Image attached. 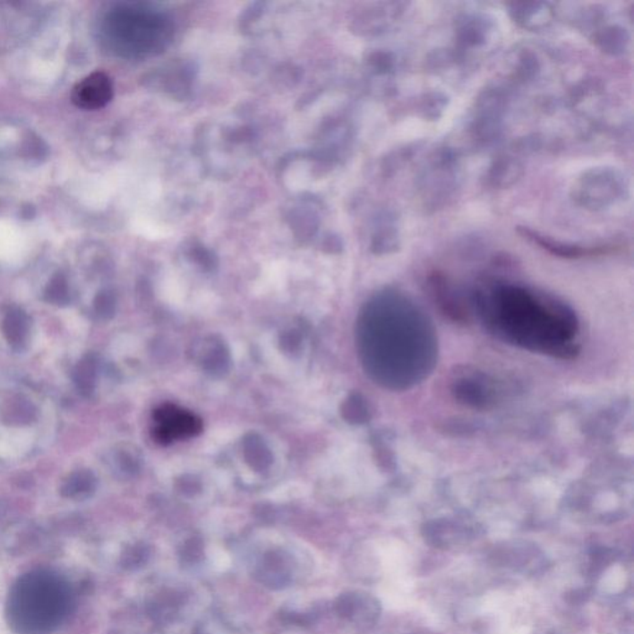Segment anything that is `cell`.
I'll return each mask as SVG.
<instances>
[{
    "label": "cell",
    "mask_w": 634,
    "mask_h": 634,
    "mask_svg": "<svg viewBox=\"0 0 634 634\" xmlns=\"http://www.w3.org/2000/svg\"><path fill=\"white\" fill-rule=\"evenodd\" d=\"M361 601V598L355 594L341 595L335 603L336 613L342 619L351 620L360 608Z\"/></svg>",
    "instance_id": "22"
},
{
    "label": "cell",
    "mask_w": 634,
    "mask_h": 634,
    "mask_svg": "<svg viewBox=\"0 0 634 634\" xmlns=\"http://www.w3.org/2000/svg\"><path fill=\"white\" fill-rule=\"evenodd\" d=\"M112 97V81L108 74L99 71L81 80L71 93L74 105L87 111L103 108L111 102Z\"/></svg>",
    "instance_id": "11"
},
{
    "label": "cell",
    "mask_w": 634,
    "mask_h": 634,
    "mask_svg": "<svg viewBox=\"0 0 634 634\" xmlns=\"http://www.w3.org/2000/svg\"><path fill=\"white\" fill-rule=\"evenodd\" d=\"M450 390L458 403L477 410L491 409L501 396L500 388L491 375L468 367L452 374Z\"/></svg>",
    "instance_id": "8"
},
{
    "label": "cell",
    "mask_w": 634,
    "mask_h": 634,
    "mask_svg": "<svg viewBox=\"0 0 634 634\" xmlns=\"http://www.w3.org/2000/svg\"><path fill=\"white\" fill-rule=\"evenodd\" d=\"M149 558H150V550L147 545L139 544L123 553L122 564L129 570H135L147 564Z\"/></svg>",
    "instance_id": "19"
},
{
    "label": "cell",
    "mask_w": 634,
    "mask_h": 634,
    "mask_svg": "<svg viewBox=\"0 0 634 634\" xmlns=\"http://www.w3.org/2000/svg\"><path fill=\"white\" fill-rule=\"evenodd\" d=\"M430 290L439 309L444 315L458 323L470 322L472 303L466 299L460 290L454 286L442 274L435 273L429 279Z\"/></svg>",
    "instance_id": "10"
},
{
    "label": "cell",
    "mask_w": 634,
    "mask_h": 634,
    "mask_svg": "<svg viewBox=\"0 0 634 634\" xmlns=\"http://www.w3.org/2000/svg\"><path fill=\"white\" fill-rule=\"evenodd\" d=\"M510 18L526 30L538 31L546 29L555 18L554 9L549 3H512L508 5Z\"/></svg>",
    "instance_id": "13"
},
{
    "label": "cell",
    "mask_w": 634,
    "mask_h": 634,
    "mask_svg": "<svg viewBox=\"0 0 634 634\" xmlns=\"http://www.w3.org/2000/svg\"><path fill=\"white\" fill-rule=\"evenodd\" d=\"M281 620L287 624L307 627L313 623L315 616L312 613H281Z\"/></svg>",
    "instance_id": "23"
},
{
    "label": "cell",
    "mask_w": 634,
    "mask_h": 634,
    "mask_svg": "<svg viewBox=\"0 0 634 634\" xmlns=\"http://www.w3.org/2000/svg\"><path fill=\"white\" fill-rule=\"evenodd\" d=\"M455 47L462 56H478L491 51L500 40V29L490 15L465 13L455 24Z\"/></svg>",
    "instance_id": "7"
},
{
    "label": "cell",
    "mask_w": 634,
    "mask_h": 634,
    "mask_svg": "<svg viewBox=\"0 0 634 634\" xmlns=\"http://www.w3.org/2000/svg\"><path fill=\"white\" fill-rule=\"evenodd\" d=\"M524 164L512 154H502L494 158L486 173L487 185L504 190L516 185L524 175Z\"/></svg>",
    "instance_id": "14"
},
{
    "label": "cell",
    "mask_w": 634,
    "mask_h": 634,
    "mask_svg": "<svg viewBox=\"0 0 634 634\" xmlns=\"http://www.w3.org/2000/svg\"><path fill=\"white\" fill-rule=\"evenodd\" d=\"M461 171L451 150H439L424 167L418 180L420 200L428 210L444 209L458 196Z\"/></svg>",
    "instance_id": "5"
},
{
    "label": "cell",
    "mask_w": 634,
    "mask_h": 634,
    "mask_svg": "<svg viewBox=\"0 0 634 634\" xmlns=\"http://www.w3.org/2000/svg\"><path fill=\"white\" fill-rule=\"evenodd\" d=\"M518 232L524 239L529 241L530 244L538 245V247L549 252L550 254L556 257L568 258V260H578V258L594 257V255H601L607 253L611 247L607 245H580L568 244V242L558 241V239L549 237V236L542 235L538 231L529 227H519Z\"/></svg>",
    "instance_id": "12"
},
{
    "label": "cell",
    "mask_w": 634,
    "mask_h": 634,
    "mask_svg": "<svg viewBox=\"0 0 634 634\" xmlns=\"http://www.w3.org/2000/svg\"><path fill=\"white\" fill-rule=\"evenodd\" d=\"M399 227L397 218L393 215H386L381 219L380 226L375 229L373 247L375 252L391 253L400 247Z\"/></svg>",
    "instance_id": "17"
},
{
    "label": "cell",
    "mask_w": 634,
    "mask_h": 634,
    "mask_svg": "<svg viewBox=\"0 0 634 634\" xmlns=\"http://www.w3.org/2000/svg\"><path fill=\"white\" fill-rule=\"evenodd\" d=\"M257 577L261 584L275 590L287 587L291 578L287 556L277 550L265 553Z\"/></svg>",
    "instance_id": "15"
},
{
    "label": "cell",
    "mask_w": 634,
    "mask_h": 634,
    "mask_svg": "<svg viewBox=\"0 0 634 634\" xmlns=\"http://www.w3.org/2000/svg\"><path fill=\"white\" fill-rule=\"evenodd\" d=\"M588 597H590V594H588L587 590H584V588H581V590H574L569 592V594H566V600H568L570 604L585 603V601H587Z\"/></svg>",
    "instance_id": "24"
},
{
    "label": "cell",
    "mask_w": 634,
    "mask_h": 634,
    "mask_svg": "<svg viewBox=\"0 0 634 634\" xmlns=\"http://www.w3.org/2000/svg\"><path fill=\"white\" fill-rule=\"evenodd\" d=\"M181 561L186 564H197L203 559L205 550H203V543L201 539L191 538L187 540L179 552Z\"/></svg>",
    "instance_id": "21"
},
{
    "label": "cell",
    "mask_w": 634,
    "mask_h": 634,
    "mask_svg": "<svg viewBox=\"0 0 634 634\" xmlns=\"http://www.w3.org/2000/svg\"><path fill=\"white\" fill-rule=\"evenodd\" d=\"M471 303L487 331L506 344L559 360L580 354L577 313L552 294L496 281L478 287Z\"/></svg>",
    "instance_id": "1"
},
{
    "label": "cell",
    "mask_w": 634,
    "mask_h": 634,
    "mask_svg": "<svg viewBox=\"0 0 634 634\" xmlns=\"http://www.w3.org/2000/svg\"><path fill=\"white\" fill-rule=\"evenodd\" d=\"M63 606V592L56 584L43 577L30 578L19 587L13 614L28 633H43L60 619Z\"/></svg>",
    "instance_id": "3"
},
{
    "label": "cell",
    "mask_w": 634,
    "mask_h": 634,
    "mask_svg": "<svg viewBox=\"0 0 634 634\" xmlns=\"http://www.w3.org/2000/svg\"><path fill=\"white\" fill-rule=\"evenodd\" d=\"M596 47L604 53L617 56L626 53L630 37L627 29L620 24H607L596 31L594 37Z\"/></svg>",
    "instance_id": "16"
},
{
    "label": "cell",
    "mask_w": 634,
    "mask_h": 634,
    "mask_svg": "<svg viewBox=\"0 0 634 634\" xmlns=\"http://www.w3.org/2000/svg\"><path fill=\"white\" fill-rule=\"evenodd\" d=\"M397 312L388 313L390 322L378 326V349L383 352L388 386L409 388L418 383L435 364V335L430 321L407 297L398 294Z\"/></svg>",
    "instance_id": "2"
},
{
    "label": "cell",
    "mask_w": 634,
    "mask_h": 634,
    "mask_svg": "<svg viewBox=\"0 0 634 634\" xmlns=\"http://www.w3.org/2000/svg\"><path fill=\"white\" fill-rule=\"evenodd\" d=\"M507 108V92L502 87H488L481 93L470 122V133L476 143L491 144L500 138Z\"/></svg>",
    "instance_id": "6"
},
{
    "label": "cell",
    "mask_w": 634,
    "mask_h": 634,
    "mask_svg": "<svg viewBox=\"0 0 634 634\" xmlns=\"http://www.w3.org/2000/svg\"><path fill=\"white\" fill-rule=\"evenodd\" d=\"M202 430L201 420L176 406H163L154 413V439L160 444L189 438Z\"/></svg>",
    "instance_id": "9"
},
{
    "label": "cell",
    "mask_w": 634,
    "mask_h": 634,
    "mask_svg": "<svg viewBox=\"0 0 634 634\" xmlns=\"http://www.w3.org/2000/svg\"><path fill=\"white\" fill-rule=\"evenodd\" d=\"M446 106H448V101H446L444 95L432 93V95L426 96L422 103L424 118L438 119L439 116L442 115V112H444Z\"/></svg>",
    "instance_id": "20"
},
{
    "label": "cell",
    "mask_w": 634,
    "mask_h": 634,
    "mask_svg": "<svg viewBox=\"0 0 634 634\" xmlns=\"http://www.w3.org/2000/svg\"><path fill=\"white\" fill-rule=\"evenodd\" d=\"M630 180L622 170L611 165L590 167L578 175L570 189L575 205L590 212H603L629 197Z\"/></svg>",
    "instance_id": "4"
},
{
    "label": "cell",
    "mask_w": 634,
    "mask_h": 634,
    "mask_svg": "<svg viewBox=\"0 0 634 634\" xmlns=\"http://www.w3.org/2000/svg\"><path fill=\"white\" fill-rule=\"evenodd\" d=\"M185 603V596L181 592L165 591L158 601L149 604V616L158 623H167L174 619L177 608Z\"/></svg>",
    "instance_id": "18"
}]
</instances>
